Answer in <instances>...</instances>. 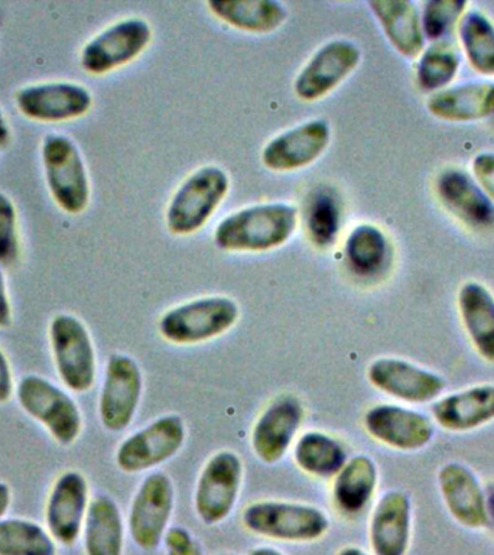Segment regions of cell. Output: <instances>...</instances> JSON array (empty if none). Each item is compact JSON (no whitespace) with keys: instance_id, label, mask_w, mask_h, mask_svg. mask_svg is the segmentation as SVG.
I'll use <instances>...</instances> for the list:
<instances>
[{"instance_id":"3957f363","label":"cell","mask_w":494,"mask_h":555,"mask_svg":"<svg viewBox=\"0 0 494 555\" xmlns=\"http://www.w3.org/2000/svg\"><path fill=\"white\" fill-rule=\"evenodd\" d=\"M15 397L21 410L37 421L56 444L69 447L81 437V410L67 389L29 373L17 382Z\"/></svg>"},{"instance_id":"4316f807","label":"cell","mask_w":494,"mask_h":555,"mask_svg":"<svg viewBox=\"0 0 494 555\" xmlns=\"http://www.w3.org/2000/svg\"><path fill=\"white\" fill-rule=\"evenodd\" d=\"M458 310L472 346L485 362L494 363V297L479 282L459 288Z\"/></svg>"},{"instance_id":"7a4b0ae2","label":"cell","mask_w":494,"mask_h":555,"mask_svg":"<svg viewBox=\"0 0 494 555\" xmlns=\"http://www.w3.org/2000/svg\"><path fill=\"white\" fill-rule=\"evenodd\" d=\"M243 527L266 540L311 544L327 535L332 522L321 507L310 503L259 501L242 514Z\"/></svg>"},{"instance_id":"7bdbcfd3","label":"cell","mask_w":494,"mask_h":555,"mask_svg":"<svg viewBox=\"0 0 494 555\" xmlns=\"http://www.w3.org/2000/svg\"><path fill=\"white\" fill-rule=\"evenodd\" d=\"M337 555H372L366 553L363 548L355 545H346L342 546L340 551H338Z\"/></svg>"},{"instance_id":"ba28073f","label":"cell","mask_w":494,"mask_h":555,"mask_svg":"<svg viewBox=\"0 0 494 555\" xmlns=\"http://www.w3.org/2000/svg\"><path fill=\"white\" fill-rule=\"evenodd\" d=\"M176 507V488L171 477L164 472L147 475L139 485L130 502L128 520L129 535L142 551L158 550L167 537Z\"/></svg>"},{"instance_id":"cb8c5ba5","label":"cell","mask_w":494,"mask_h":555,"mask_svg":"<svg viewBox=\"0 0 494 555\" xmlns=\"http://www.w3.org/2000/svg\"><path fill=\"white\" fill-rule=\"evenodd\" d=\"M379 485V468L366 454L349 459L334 477L332 498L338 514L358 518L370 505Z\"/></svg>"},{"instance_id":"f546056e","label":"cell","mask_w":494,"mask_h":555,"mask_svg":"<svg viewBox=\"0 0 494 555\" xmlns=\"http://www.w3.org/2000/svg\"><path fill=\"white\" fill-rule=\"evenodd\" d=\"M294 462L299 470L316 479H334L349 462L346 446L323 431H307L294 442Z\"/></svg>"},{"instance_id":"ab89813d","label":"cell","mask_w":494,"mask_h":555,"mask_svg":"<svg viewBox=\"0 0 494 555\" xmlns=\"http://www.w3.org/2000/svg\"><path fill=\"white\" fill-rule=\"evenodd\" d=\"M12 323V306L9 299L6 280L0 268V328H6Z\"/></svg>"},{"instance_id":"8992f818","label":"cell","mask_w":494,"mask_h":555,"mask_svg":"<svg viewBox=\"0 0 494 555\" xmlns=\"http://www.w3.org/2000/svg\"><path fill=\"white\" fill-rule=\"evenodd\" d=\"M230 178L223 168L206 165L193 173L176 191L167 208V228L177 236L197 233L208 223L227 197Z\"/></svg>"},{"instance_id":"52a82bcc","label":"cell","mask_w":494,"mask_h":555,"mask_svg":"<svg viewBox=\"0 0 494 555\" xmlns=\"http://www.w3.org/2000/svg\"><path fill=\"white\" fill-rule=\"evenodd\" d=\"M42 164L51 197L68 215H80L89 207L90 180L76 143L65 134L43 138Z\"/></svg>"},{"instance_id":"b9f144b4","label":"cell","mask_w":494,"mask_h":555,"mask_svg":"<svg viewBox=\"0 0 494 555\" xmlns=\"http://www.w3.org/2000/svg\"><path fill=\"white\" fill-rule=\"evenodd\" d=\"M247 555H286L282 553L281 550L275 548V546H256V548L250 550Z\"/></svg>"},{"instance_id":"277c9868","label":"cell","mask_w":494,"mask_h":555,"mask_svg":"<svg viewBox=\"0 0 494 555\" xmlns=\"http://www.w3.org/2000/svg\"><path fill=\"white\" fill-rule=\"evenodd\" d=\"M240 308L234 299L212 295L191 299L160 317L158 330L164 340L177 346H195L223 336L236 325Z\"/></svg>"},{"instance_id":"d4e9b609","label":"cell","mask_w":494,"mask_h":555,"mask_svg":"<svg viewBox=\"0 0 494 555\" xmlns=\"http://www.w3.org/2000/svg\"><path fill=\"white\" fill-rule=\"evenodd\" d=\"M368 8L399 54L416 59L424 51L422 20L415 3L410 0H372Z\"/></svg>"},{"instance_id":"ffe728a7","label":"cell","mask_w":494,"mask_h":555,"mask_svg":"<svg viewBox=\"0 0 494 555\" xmlns=\"http://www.w3.org/2000/svg\"><path fill=\"white\" fill-rule=\"evenodd\" d=\"M442 501L455 522L471 531H483L492 524L487 496L479 479L461 463H446L438 473Z\"/></svg>"},{"instance_id":"44dd1931","label":"cell","mask_w":494,"mask_h":555,"mask_svg":"<svg viewBox=\"0 0 494 555\" xmlns=\"http://www.w3.org/2000/svg\"><path fill=\"white\" fill-rule=\"evenodd\" d=\"M412 541V501L402 490H389L377 501L368 522L372 555H407Z\"/></svg>"},{"instance_id":"4dcf8cb0","label":"cell","mask_w":494,"mask_h":555,"mask_svg":"<svg viewBox=\"0 0 494 555\" xmlns=\"http://www.w3.org/2000/svg\"><path fill=\"white\" fill-rule=\"evenodd\" d=\"M347 267L360 278H375L389 258V243L377 225L359 224L351 230L344 245Z\"/></svg>"},{"instance_id":"ac0fdd59","label":"cell","mask_w":494,"mask_h":555,"mask_svg":"<svg viewBox=\"0 0 494 555\" xmlns=\"http://www.w3.org/2000/svg\"><path fill=\"white\" fill-rule=\"evenodd\" d=\"M15 100L22 115L47 124L77 119L93 106L89 89L68 81L24 87L17 91Z\"/></svg>"},{"instance_id":"1f68e13d","label":"cell","mask_w":494,"mask_h":555,"mask_svg":"<svg viewBox=\"0 0 494 555\" xmlns=\"http://www.w3.org/2000/svg\"><path fill=\"white\" fill-rule=\"evenodd\" d=\"M56 545L46 525L26 518L0 520V555H56Z\"/></svg>"},{"instance_id":"603a6c76","label":"cell","mask_w":494,"mask_h":555,"mask_svg":"<svg viewBox=\"0 0 494 555\" xmlns=\"http://www.w3.org/2000/svg\"><path fill=\"white\" fill-rule=\"evenodd\" d=\"M432 415L451 433H467L494 421V385H477L433 403Z\"/></svg>"},{"instance_id":"2e32d148","label":"cell","mask_w":494,"mask_h":555,"mask_svg":"<svg viewBox=\"0 0 494 555\" xmlns=\"http://www.w3.org/2000/svg\"><path fill=\"white\" fill-rule=\"evenodd\" d=\"M363 425L373 440L405 453L425 449L435 436L427 415L392 403L372 406L363 416Z\"/></svg>"},{"instance_id":"f1b7e54d","label":"cell","mask_w":494,"mask_h":555,"mask_svg":"<svg viewBox=\"0 0 494 555\" xmlns=\"http://www.w3.org/2000/svg\"><path fill=\"white\" fill-rule=\"evenodd\" d=\"M207 7L224 24L250 34H271L288 20V9L276 0H211Z\"/></svg>"},{"instance_id":"5b68a950","label":"cell","mask_w":494,"mask_h":555,"mask_svg":"<svg viewBox=\"0 0 494 555\" xmlns=\"http://www.w3.org/2000/svg\"><path fill=\"white\" fill-rule=\"evenodd\" d=\"M50 349L56 375L73 393H87L98 377V354L89 328L78 317L61 312L52 317Z\"/></svg>"},{"instance_id":"836d02e7","label":"cell","mask_w":494,"mask_h":555,"mask_svg":"<svg viewBox=\"0 0 494 555\" xmlns=\"http://www.w3.org/2000/svg\"><path fill=\"white\" fill-rule=\"evenodd\" d=\"M340 217L336 195L327 189L315 191L308 204L307 230L316 247L327 249L333 245L341 228Z\"/></svg>"},{"instance_id":"5bb4252c","label":"cell","mask_w":494,"mask_h":555,"mask_svg":"<svg viewBox=\"0 0 494 555\" xmlns=\"http://www.w3.org/2000/svg\"><path fill=\"white\" fill-rule=\"evenodd\" d=\"M306 420V408L294 393H281L256 420L250 434L251 450L264 464H276L297 441Z\"/></svg>"},{"instance_id":"7c38bea8","label":"cell","mask_w":494,"mask_h":555,"mask_svg":"<svg viewBox=\"0 0 494 555\" xmlns=\"http://www.w3.org/2000/svg\"><path fill=\"white\" fill-rule=\"evenodd\" d=\"M151 41V25L142 17L117 21L86 43L81 67L94 76L115 72L136 60Z\"/></svg>"},{"instance_id":"e575fe53","label":"cell","mask_w":494,"mask_h":555,"mask_svg":"<svg viewBox=\"0 0 494 555\" xmlns=\"http://www.w3.org/2000/svg\"><path fill=\"white\" fill-rule=\"evenodd\" d=\"M458 67L459 55L453 46L445 42L433 43L420 56L416 78L424 90L440 91L453 80Z\"/></svg>"},{"instance_id":"7402d4cb","label":"cell","mask_w":494,"mask_h":555,"mask_svg":"<svg viewBox=\"0 0 494 555\" xmlns=\"http://www.w3.org/2000/svg\"><path fill=\"white\" fill-rule=\"evenodd\" d=\"M442 204L455 217L474 229L494 225V204L480 185L461 169H446L437 181Z\"/></svg>"},{"instance_id":"60d3db41","label":"cell","mask_w":494,"mask_h":555,"mask_svg":"<svg viewBox=\"0 0 494 555\" xmlns=\"http://www.w3.org/2000/svg\"><path fill=\"white\" fill-rule=\"evenodd\" d=\"M12 506V489L6 481L0 480V520L6 518Z\"/></svg>"},{"instance_id":"484cf974","label":"cell","mask_w":494,"mask_h":555,"mask_svg":"<svg viewBox=\"0 0 494 555\" xmlns=\"http://www.w3.org/2000/svg\"><path fill=\"white\" fill-rule=\"evenodd\" d=\"M81 538L86 555H123L126 524L115 499H91Z\"/></svg>"},{"instance_id":"4fadbf2b","label":"cell","mask_w":494,"mask_h":555,"mask_svg":"<svg viewBox=\"0 0 494 555\" xmlns=\"http://www.w3.org/2000/svg\"><path fill=\"white\" fill-rule=\"evenodd\" d=\"M90 485L78 470L60 473L48 492L43 519L56 544L74 546L81 538L90 507Z\"/></svg>"},{"instance_id":"e0dca14e","label":"cell","mask_w":494,"mask_h":555,"mask_svg":"<svg viewBox=\"0 0 494 555\" xmlns=\"http://www.w3.org/2000/svg\"><path fill=\"white\" fill-rule=\"evenodd\" d=\"M367 379L377 390L406 403L435 401L445 389L444 377L399 358H379L367 367Z\"/></svg>"},{"instance_id":"8d00e7d4","label":"cell","mask_w":494,"mask_h":555,"mask_svg":"<svg viewBox=\"0 0 494 555\" xmlns=\"http://www.w3.org/2000/svg\"><path fill=\"white\" fill-rule=\"evenodd\" d=\"M17 217L11 198L0 193V263H12L17 258Z\"/></svg>"},{"instance_id":"6da1fadb","label":"cell","mask_w":494,"mask_h":555,"mask_svg":"<svg viewBox=\"0 0 494 555\" xmlns=\"http://www.w3.org/2000/svg\"><path fill=\"white\" fill-rule=\"evenodd\" d=\"M297 225L298 208L292 204H255L224 217L216 228L214 243L225 251L262 254L285 245Z\"/></svg>"},{"instance_id":"83f0119b","label":"cell","mask_w":494,"mask_h":555,"mask_svg":"<svg viewBox=\"0 0 494 555\" xmlns=\"http://www.w3.org/2000/svg\"><path fill=\"white\" fill-rule=\"evenodd\" d=\"M431 115L446 121H472L484 119L494 112V85L471 82L435 91L428 99Z\"/></svg>"},{"instance_id":"9c48e42d","label":"cell","mask_w":494,"mask_h":555,"mask_svg":"<svg viewBox=\"0 0 494 555\" xmlns=\"http://www.w3.org/2000/svg\"><path fill=\"white\" fill-rule=\"evenodd\" d=\"M245 466L232 450L212 454L199 472L194 492V509L207 527H216L232 515L240 494Z\"/></svg>"},{"instance_id":"9a60e30c","label":"cell","mask_w":494,"mask_h":555,"mask_svg":"<svg viewBox=\"0 0 494 555\" xmlns=\"http://www.w3.org/2000/svg\"><path fill=\"white\" fill-rule=\"evenodd\" d=\"M362 61V51L349 39H333L314 52L294 82L303 102H316L336 90Z\"/></svg>"},{"instance_id":"d590c367","label":"cell","mask_w":494,"mask_h":555,"mask_svg":"<svg viewBox=\"0 0 494 555\" xmlns=\"http://www.w3.org/2000/svg\"><path fill=\"white\" fill-rule=\"evenodd\" d=\"M464 0H431L425 4L422 29L425 38L437 41L448 34L455 22L466 11Z\"/></svg>"},{"instance_id":"d6a6232c","label":"cell","mask_w":494,"mask_h":555,"mask_svg":"<svg viewBox=\"0 0 494 555\" xmlns=\"http://www.w3.org/2000/svg\"><path fill=\"white\" fill-rule=\"evenodd\" d=\"M459 39L472 68L483 76H494V26L487 17L474 11L459 24Z\"/></svg>"},{"instance_id":"74e56055","label":"cell","mask_w":494,"mask_h":555,"mask_svg":"<svg viewBox=\"0 0 494 555\" xmlns=\"http://www.w3.org/2000/svg\"><path fill=\"white\" fill-rule=\"evenodd\" d=\"M472 172L481 190L494 202V154L483 152L472 160Z\"/></svg>"},{"instance_id":"f35d334b","label":"cell","mask_w":494,"mask_h":555,"mask_svg":"<svg viewBox=\"0 0 494 555\" xmlns=\"http://www.w3.org/2000/svg\"><path fill=\"white\" fill-rule=\"evenodd\" d=\"M15 390L16 384L13 380L12 364L4 351L0 349V405L11 401Z\"/></svg>"},{"instance_id":"30bf717a","label":"cell","mask_w":494,"mask_h":555,"mask_svg":"<svg viewBox=\"0 0 494 555\" xmlns=\"http://www.w3.org/2000/svg\"><path fill=\"white\" fill-rule=\"evenodd\" d=\"M186 425L177 414L160 415L125 438L116 450V466L128 475L154 470L176 457L184 447Z\"/></svg>"},{"instance_id":"d6986e66","label":"cell","mask_w":494,"mask_h":555,"mask_svg":"<svg viewBox=\"0 0 494 555\" xmlns=\"http://www.w3.org/2000/svg\"><path fill=\"white\" fill-rule=\"evenodd\" d=\"M332 139V128L324 119H312L277 134L264 145L262 163L275 172L310 167L324 154Z\"/></svg>"},{"instance_id":"8fae6325","label":"cell","mask_w":494,"mask_h":555,"mask_svg":"<svg viewBox=\"0 0 494 555\" xmlns=\"http://www.w3.org/2000/svg\"><path fill=\"white\" fill-rule=\"evenodd\" d=\"M143 395V375L136 360L113 353L104 367L99 395V418L110 433L125 431L133 423Z\"/></svg>"}]
</instances>
